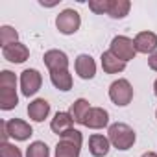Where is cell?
<instances>
[{
  "instance_id": "24",
  "label": "cell",
  "mask_w": 157,
  "mask_h": 157,
  "mask_svg": "<svg viewBox=\"0 0 157 157\" xmlns=\"http://www.w3.org/2000/svg\"><path fill=\"white\" fill-rule=\"evenodd\" d=\"M0 157H22V151L11 142H2L0 144Z\"/></svg>"
},
{
  "instance_id": "6",
  "label": "cell",
  "mask_w": 157,
  "mask_h": 157,
  "mask_svg": "<svg viewBox=\"0 0 157 157\" xmlns=\"http://www.w3.org/2000/svg\"><path fill=\"white\" fill-rule=\"evenodd\" d=\"M46 68L50 72H59V70H68V56L61 50H48L44 52L43 57Z\"/></svg>"
},
{
  "instance_id": "18",
  "label": "cell",
  "mask_w": 157,
  "mask_h": 157,
  "mask_svg": "<svg viewBox=\"0 0 157 157\" xmlns=\"http://www.w3.org/2000/svg\"><path fill=\"white\" fill-rule=\"evenodd\" d=\"M17 104H19L17 89L0 87V109H2V111H10V109H15Z\"/></svg>"
},
{
  "instance_id": "23",
  "label": "cell",
  "mask_w": 157,
  "mask_h": 157,
  "mask_svg": "<svg viewBox=\"0 0 157 157\" xmlns=\"http://www.w3.org/2000/svg\"><path fill=\"white\" fill-rule=\"evenodd\" d=\"M0 87L8 89H17V76L11 70H2L0 72Z\"/></svg>"
},
{
  "instance_id": "19",
  "label": "cell",
  "mask_w": 157,
  "mask_h": 157,
  "mask_svg": "<svg viewBox=\"0 0 157 157\" xmlns=\"http://www.w3.org/2000/svg\"><path fill=\"white\" fill-rule=\"evenodd\" d=\"M131 10L129 0H109V11L107 15L111 19H124Z\"/></svg>"
},
{
  "instance_id": "15",
  "label": "cell",
  "mask_w": 157,
  "mask_h": 157,
  "mask_svg": "<svg viewBox=\"0 0 157 157\" xmlns=\"http://www.w3.org/2000/svg\"><path fill=\"white\" fill-rule=\"evenodd\" d=\"M100 61H102V68H104V72H105V74H118V72L126 70V63H124V61H120L117 56H113L109 50L102 54Z\"/></svg>"
},
{
  "instance_id": "26",
  "label": "cell",
  "mask_w": 157,
  "mask_h": 157,
  "mask_svg": "<svg viewBox=\"0 0 157 157\" xmlns=\"http://www.w3.org/2000/svg\"><path fill=\"white\" fill-rule=\"evenodd\" d=\"M61 140H67V142H72V144H76V146H80L82 148V142H83V137H82V133L78 131V129H68V131H65L63 135H61Z\"/></svg>"
},
{
  "instance_id": "4",
  "label": "cell",
  "mask_w": 157,
  "mask_h": 157,
  "mask_svg": "<svg viewBox=\"0 0 157 157\" xmlns=\"http://www.w3.org/2000/svg\"><path fill=\"white\" fill-rule=\"evenodd\" d=\"M109 52H111L113 56H117V57H118L120 61H124V63L135 59V56H137L133 39H129V37H126V35H117V37L111 41Z\"/></svg>"
},
{
  "instance_id": "22",
  "label": "cell",
  "mask_w": 157,
  "mask_h": 157,
  "mask_svg": "<svg viewBox=\"0 0 157 157\" xmlns=\"http://www.w3.org/2000/svg\"><path fill=\"white\" fill-rule=\"evenodd\" d=\"M26 157H50V150L44 142L41 140H35L28 146L26 150Z\"/></svg>"
},
{
  "instance_id": "8",
  "label": "cell",
  "mask_w": 157,
  "mask_h": 157,
  "mask_svg": "<svg viewBox=\"0 0 157 157\" xmlns=\"http://www.w3.org/2000/svg\"><path fill=\"white\" fill-rule=\"evenodd\" d=\"M107 124H109V113L104 107H91L83 120V126L89 129H102Z\"/></svg>"
},
{
  "instance_id": "5",
  "label": "cell",
  "mask_w": 157,
  "mask_h": 157,
  "mask_svg": "<svg viewBox=\"0 0 157 157\" xmlns=\"http://www.w3.org/2000/svg\"><path fill=\"white\" fill-rule=\"evenodd\" d=\"M41 83H43V76L39 70L35 68H26L24 72H21V91L24 96H33L39 89H41Z\"/></svg>"
},
{
  "instance_id": "3",
  "label": "cell",
  "mask_w": 157,
  "mask_h": 157,
  "mask_svg": "<svg viewBox=\"0 0 157 157\" xmlns=\"http://www.w3.org/2000/svg\"><path fill=\"white\" fill-rule=\"evenodd\" d=\"M82 26V17L76 10H63L57 19H56V28L59 30V33L63 35H72L80 30Z\"/></svg>"
},
{
  "instance_id": "28",
  "label": "cell",
  "mask_w": 157,
  "mask_h": 157,
  "mask_svg": "<svg viewBox=\"0 0 157 157\" xmlns=\"http://www.w3.org/2000/svg\"><path fill=\"white\" fill-rule=\"evenodd\" d=\"M140 157H157V153H155V151H146V153H142Z\"/></svg>"
},
{
  "instance_id": "30",
  "label": "cell",
  "mask_w": 157,
  "mask_h": 157,
  "mask_svg": "<svg viewBox=\"0 0 157 157\" xmlns=\"http://www.w3.org/2000/svg\"><path fill=\"white\" fill-rule=\"evenodd\" d=\"M155 118H157V111H155Z\"/></svg>"
},
{
  "instance_id": "20",
  "label": "cell",
  "mask_w": 157,
  "mask_h": 157,
  "mask_svg": "<svg viewBox=\"0 0 157 157\" xmlns=\"http://www.w3.org/2000/svg\"><path fill=\"white\" fill-rule=\"evenodd\" d=\"M56 157H80V146L67 140H59L56 146Z\"/></svg>"
},
{
  "instance_id": "25",
  "label": "cell",
  "mask_w": 157,
  "mask_h": 157,
  "mask_svg": "<svg viewBox=\"0 0 157 157\" xmlns=\"http://www.w3.org/2000/svg\"><path fill=\"white\" fill-rule=\"evenodd\" d=\"M89 10L96 15H104L109 11V0H89Z\"/></svg>"
},
{
  "instance_id": "2",
  "label": "cell",
  "mask_w": 157,
  "mask_h": 157,
  "mask_svg": "<svg viewBox=\"0 0 157 157\" xmlns=\"http://www.w3.org/2000/svg\"><path fill=\"white\" fill-rule=\"evenodd\" d=\"M109 98L115 105L118 107H126L131 104L133 100V87L128 80H124V78H120V80L113 82L109 85Z\"/></svg>"
},
{
  "instance_id": "10",
  "label": "cell",
  "mask_w": 157,
  "mask_h": 157,
  "mask_svg": "<svg viewBox=\"0 0 157 157\" xmlns=\"http://www.w3.org/2000/svg\"><path fill=\"white\" fill-rule=\"evenodd\" d=\"M135 50L140 54H155L157 50V35L153 32H140L133 39Z\"/></svg>"
},
{
  "instance_id": "11",
  "label": "cell",
  "mask_w": 157,
  "mask_h": 157,
  "mask_svg": "<svg viewBox=\"0 0 157 157\" xmlns=\"http://www.w3.org/2000/svg\"><path fill=\"white\" fill-rule=\"evenodd\" d=\"M2 56L10 63H24L30 57V48L22 43H15V44H10V46L2 48Z\"/></svg>"
},
{
  "instance_id": "27",
  "label": "cell",
  "mask_w": 157,
  "mask_h": 157,
  "mask_svg": "<svg viewBox=\"0 0 157 157\" xmlns=\"http://www.w3.org/2000/svg\"><path fill=\"white\" fill-rule=\"evenodd\" d=\"M148 65H150V68H151V70H155V72H157V52H155V54H151V56L148 57Z\"/></svg>"
},
{
  "instance_id": "1",
  "label": "cell",
  "mask_w": 157,
  "mask_h": 157,
  "mask_svg": "<svg viewBox=\"0 0 157 157\" xmlns=\"http://www.w3.org/2000/svg\"><path fill=\"white\" fill-rule=\"evenodd\" d=\"M107 139H109L111 146H115L117 150L126 151V150H129V148L135 144L137 135H135V131H133L128 124H124V122H115V124H111L109 129H107Z\"/></svg>"
},
{
  "instance_id": "16",
  "label": "cell",
  "mask_w": 157,
  "mask_h": 157,
  "mask_svg": "<svg viewBox=\"0 0 157 157\" xmlns=\"http://www.w3.org/2000/svg\"><path fill=\"white\" fill-rule=\"evenodd\" d=\"M50 82L56 89L59 91H70L72 89V74L68 70H59V72H50Z\"/></svg>"
},
{
  "instance_id": "12",
  "label": "cell",
  "mask_w": 157,
  "mask_h": 157,
  "mask_svg": "<svg viewBox=\"0 0 157 157\" xmlns=\"http://www.w3.org/2000/svg\"><path fill=\"white\" fill-rule=\"evenodd\" d=\"M50 115V104L44 98H35L28 104V117L33 122H43Z\"/></svg>"
},
{
  "instance_id": "9",
  "label": "cell",
  "mask_w": 157,
  "mask_h": 157,
  "mask_svg": "<svg viewBox=\"0 0 157 157\" xmlns=\"http://www.w3.org/2000/svg\"><path fill=\"white\" fill-rule=\"evenodd\" d=\"M6 126H8V133H10V137L15 139V140H28V139L33 135L32 126H30L28 122L21 120V118H11V120L6 122Z\"/></svg>"
},
{
  "instance_id": "14",
  "label": "cell",
  "mask_w": 157,
  "mask_h": 157,
  "mask_svg": "<svg viewBox=\"0 0 157 157\" xmlns=\"http://www.w3.org/2000/svg\"><path fill=\"white\" fill-rule=\"evenodd\" d=\"M72 126H74V118L70 117L68 111H59V113H56V117H54L52 122H50V129H52L56 135H59V137H61L65 131L72 129Z\"/></svg>"
},
{
  "instance_id": "13",
  "label": "cell",
  "mask_w": 157,
  "mask_h": 157,
  "mask_svg": "<svg viewBox=\"0 0 157 157\" xmlns=\"http://www.w3.org/2000/svg\"><path fill=\"white\" fill-rule=\"evenodd\" d=\"M109 148H111V142L107 137L100 133H94L89 137V151L93 157H105L109 153Z\"/></svg>"
},
{
  "instance_id": "29",
  "label": "cell",
  "mask_w": 157,
  "mask_h": 157,
  "mask_svg": "<svg viewBox=\"0 0 157 157\" xmlns=\"http://www.w3.org/2000/svg\"><path fill=\"white\" fill-rule=\"evenodd\" d=\"M153 93H155V96H157V80L153 82Z\"/></svg>"
},
{
  "instance_id": "7",
  "label": "cell",
  "mask_w": 157,
  "mask_h": 157,
  "mask_svg": "<svg viewBox=\"0 0 157 157\" xmlns=\"http://www.w3.org/2000/svg\"><path fill=\"white\" fill-rule=\"evenodd\" d=\"M74 68H76V74L80 76L82 80H93L96 76V63L89 54H80L78 56L76 63H74Z\"/></svg>"
},
{
  "instance_id": "21",
  "label": "cell",
  "mask_w": 157,
  "mask_h": 157,
  "mask_svg": "<svg viewBox=\"0 0 157 157\" xmlns=\"http://www.w3.org/2000/svg\"><path fill=\"white\" fill-rule=\"evenodd\" d=\"M19 43V33L15 28L11 26H2L0 28V44H2V48L10 46V44H15Z\"/></svg>"
},
{
  "instance_id": "17",
  "label": "cell",
  "mask_w": 157,
  "mask_h": 157,
  "mask_svg": "<svg viewBox=\"0 0 157 157\" xmlns=\"http://www.w3.org/2000/svg\"><path fill=\"white\" fill-rule=\"evenodd\" d=\"M89 109H91V105H89V102H87L85 98H78V100L70 105V111H68V113H70V117L74 118L76 124H83V120H85Z\"/></svg>"
}]
</instances>
